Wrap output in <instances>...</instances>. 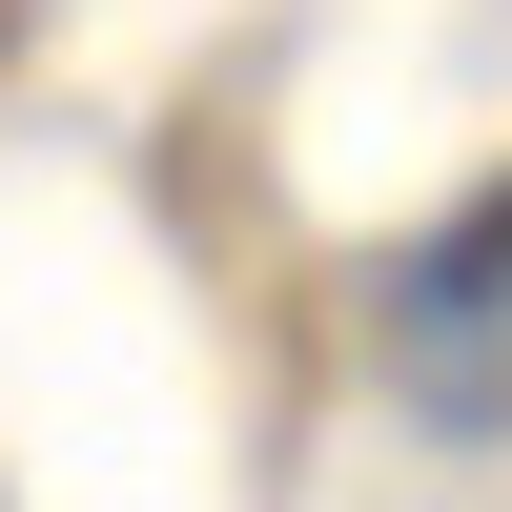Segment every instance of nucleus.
Here are the masks:
<instances>
[{"label":"nucleus","mask_w":512,"mask_h":512,"mask_svg":"<svg viewBox=\"0 0 512 512\" xmlns=\"http://www.w3.org/2000/svg\"><path fill=\"white\" fill-rule=\"evenodd\" d=\"M390 349L431 369L451 410L492 390V349H512V185L472 205V226H431V246H410V267H390Z\"/></svg>","instance_id":"1"}]
</instances>
